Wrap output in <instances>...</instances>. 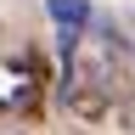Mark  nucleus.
<instances>
[{"instance_id": "nucleus-1", "label": "nucleus", "mask_w": 135, "mask_h": 135, "mask_svg": "<svg viewBox=\"0 0 135 135\" xmlns=\"http://www.w3.org/2000/svg\"><path fill=\"white\" fill-rule=\"evenodd\" d=\"M0 135H28V129H23V113L6 107V101H0Z\"/></svg>"}]
</instances>
